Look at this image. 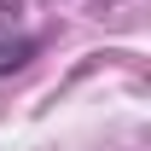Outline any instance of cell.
<instances>
[{"mask_svg": "<svg viewBox=\"0 0 151 151\" xmlns=\"http://www.w3.org/2000/svg\"><path fill=\"white\" fill-rule=\"evenodd\" d=\"M29 52H35V41H29V29L18 23V6L0 0V76H12Z\"/></svg>", "mask_w": 151, "mask_h": 151, "instance_id": "1", "label": "cell"}]
</instances>
